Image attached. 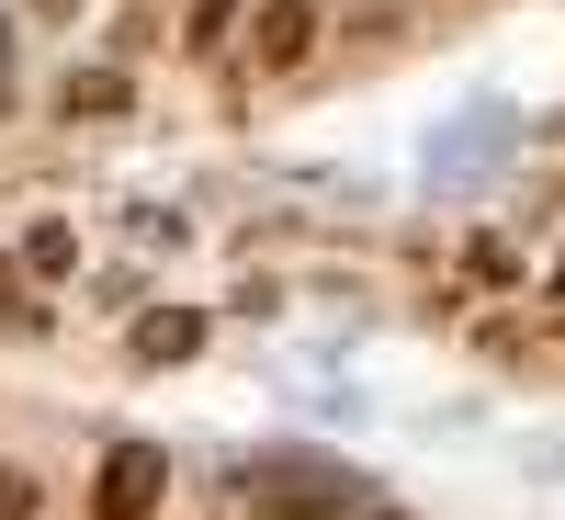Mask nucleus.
<instances>
[{
    "instance_id": "obj_1",
    "label": "nucleus",
    "mask_w": 565,
    "mask_h": 520,
    "mask_svg": "<svg viewBox=\"0 0 565 520\" xmlns=\"http://www.w3.org/2000/svg\"><path fill=\"white\" fill-rule=\"evenodd\" d=\"M238 509L249 520H362V476L317 464V453H260V464H238Z\"/></svg>"
},
{
    "instance_id": "obj_2",
    "label": "nucleus",
    "mask_w": 565,
    "mask_h": 520,
    "mask_svg": "<svg viewBox=\"0 0 565 520\" xmlns=\"http://www.w3.org/2000/svg\"><path fill=\"white\" fill-rule=\"evenodd\" d=\"M159 487H170V453H159V442H114L103 476H90V520H148Z\"/></svg>"
},
{
    "instance_id": "obj_3",
    "label": "nucleus",
    "mask_w": 565,
    "mask_h": 520,
    "mask_svg": "<svg viewBox=\"0 0 565 520\" xmlns=\"http://www.w3.org/2000/svg\"><path fill=\"white\" fill-rule=\"evenodd\" d=\"M306 45H317V0H260V23H249V68H306Z\"/></svg>"
},
{
    "instance_id": "obj_4",
    "label": "nucleus",
    "mask_w": 565,
    "mask_h": 520,
    "mask_svg": "<svg viewBox=\"0 0 565 520\" xmlns=\"http://www.w3.org/2000/svg\"><path fill=\"white\" fill-rule=\"evenodd\" d=\"M193 351H204L193 306H148V317H136V362H193Z\"/></svg>"
},
{
    "instance_id": "obj_5",
    "label": "nucleus",
    "mask_w": 565,
    "mask_h": 520,
    "mask_svg": "<svg viewBox=\"0 0 565 520\" xmlns=\"http://www.w3.org/2000/svg\"><path fill=\"white\" fill-rule=\"evenodd\" d=\"M57 103H68V114H125L136 91H125V68H79V79L57 91Z\"/></svg>"
},
{
    "instance_id": "obj_6",
    "label": "nucleus",
    "mask_w": 565,
    "mask_h": 520,
    "mask_svg": "<svg viewBox=\"0 0 565 520\" xmlns=\"http://www.w3.org/2000/svg\"><path fill=\"white\" fill-rule=\"evenodd\" d=\"M23 261H34V272H68V261H79V238H68V226H34Z\"/></svg>"
},
{
    "instance_id": "obj_7",
    "label": "nucleus",
    "mask_w": 565,
    "mask_h": 520,
    "mask_svg": "<svg viewBox=\"0 0 565 520\" xmlns=\"http://www.w3.org/2000/svg\"><path fill=\"white\" fill-rule=\"evenodd\" d=\"M226 23H238V0H193V23H181V34H193V45H215Z\"/></svg>"
},
{
    "instance_id": "obj_8",
    "label": "nucleus",
    "mask_w": 565,
    "mask_h": 520,
    "mask_svg": "<svg viewBox=\"0 0 565 520\" xmlns=\"http://www.w3.org/2000/svg\"><path fill=\"white\" fill-rule=\"evenodd\" d=\"M0 520H34V476H0Z\"/></svg>"
},
{
    "instance_id": "obj_9",
    "label": "nucleus",
    "mask_w": 565,
    "mask_h": 520,
    "mask_svg": "<svg viewBox=\"0 0 565 520\" xmlns=\"http://www.w3.org/2000/svg\"><path fill=\"white\" fill-rule=\"evenodd\" d=\"M0 114H12V34H0Z\"/></svg>"
},
{
    "instance_id": "obj_10",
    "label": "nucleus",
    "mask_w": 565,
    "mask_h": 520,
    "mask_svg": "<svg viewBox=\"0 0 565 520\" xmlns=\"http://www.w3.org/2000/svg\"><path fill=\"white\" fill-rule=\"evenodd\" d=\"M362 520H407V509H362Z\"/></svg>"
}]
</instances>
